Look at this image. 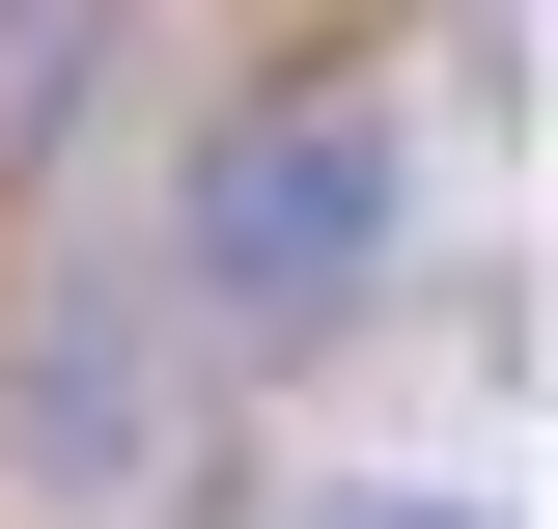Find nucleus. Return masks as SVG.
<instances>
[{
    "label": "nucleus",
    "instance_id": "nucleus-3",
    "mask_svg": "<svg viewBox=\"0 0 558 529\" xmlns=\"http://www.w3.org/2000/svg\"><path fill=\"white\" fill-rule=\"evenodd\" d=\"M336 529H475V502H336Z\"/></svg>",
    "mask_w": 558,
    "mask_h": 529
},
{
    "label": "nucleus",
    "instance_id": "nucleus-1",
    "mask_svg": "<svg viewBox=\"0 0 558 529\" xmlns=\"http://www.w3.org/2000/svg\"><path fill=\"white\" fill-rule=\"evenodd\" d=\"M168 223H196V307L223 334H336L363 279H391V112H363V84H252Z\"/></svg>",
    "mask_w": 558,
    "mask_h": 529
},
{
    "label": "nucleus",
    "instance_id": "nucleus-2",
    "mask_svg": "<svg viewBox=\"0 0 558 529\" xmlns=\"http://www.w3.org/2000/svg\"><path fill=\"white\" fill-rule=\"evenodd\" d=\"M0 473H28L57 529L168 502V334H140L112 279H28V334H0Z\"/></svg>",
    "mask_w": 558,
    "mask_h": 529
}]
</instances>
